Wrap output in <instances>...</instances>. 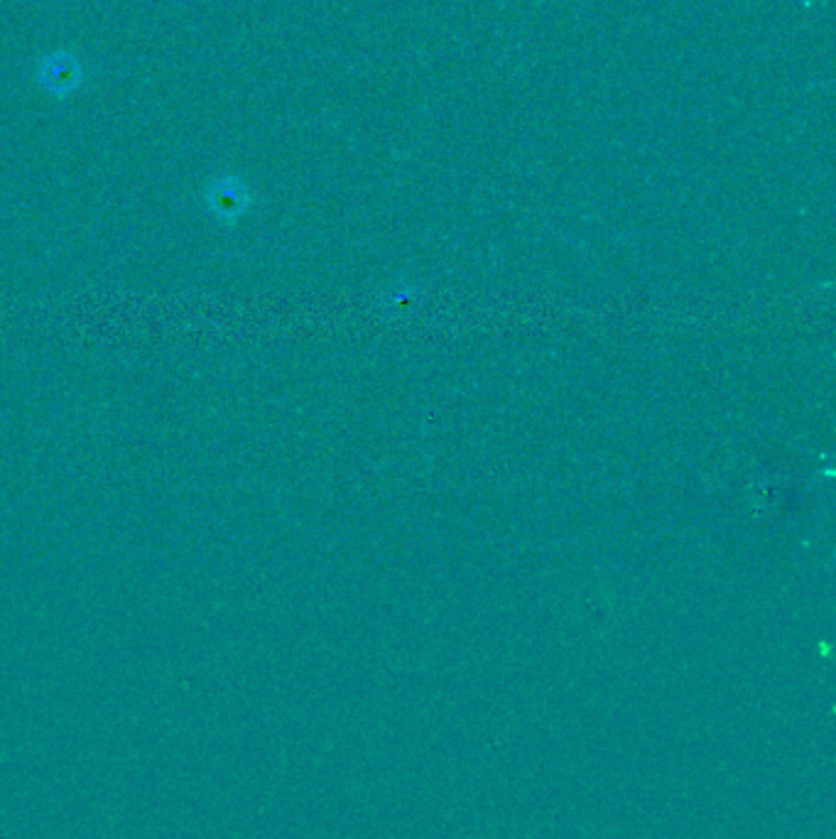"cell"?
<instances>
[{"label":"cell","instance_id":"obj_2","mask_svg":"<svg viewBox=\"0 0 836 839\" xmlns=\"http://www.w3.org/2000/svg\"><path fill=\"white\" fill-rule=\"evenodd\" d=\"M211 209L219 216H241V211L248 207V189L238 177H224V180L214 182L209 194Z\"/></svg>","mask_w":836,"mask_h":839},{"label":"cell","instance_id":"obj_1","mask_svg":"<svg viewBox=\"0 0 836 839\" xmlns=\"http://www.w3.org/2000/svg\"><path fill=\"white\" fill-rule=\"evenodd\" d=\"M37 77H40V84L50 94L69 96L72 91L79 89L81 79H84V69H81L79 59L72 57L69 52H54L40 59Z\"/></svg>","mask_w":836,"mask_h":839}]
</instances>
